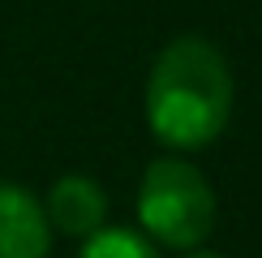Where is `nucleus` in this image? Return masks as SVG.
Returning a JSON list of instances; mask_svg holds the SVG:
<instances>
[{"label": "nucleus", "mask_w": 262, "mask_h": 258, "mask_svg": "<svg viewBox=\"0 0 262 258\" xmlns=\"http://www.w3.org/2000/svg\"><path fill=\"white\" fill-rule=\"evenodd\" d=\"M78 258H159V245L138 228H103L82 236Z\"/></svg>", "instance_id": "obj_5"}, {"label": "nucleus", "mask_w": 262, "mask_h": 258, "mask_svg": "<svg viewBox=\"0 0 262 258\" xmlns=\"http://www.w3.org/2000/svg\"><path fill=\"white\" fill-rule=\"evenodd\" d=\"M52 224L26 185L0 181V258H48Z\"/></svg>", "instance_id": "obj_3"}, {"label": "nucleus", "mask_w": 262, "mask_h": 258, "mask_svg": "<svg viewBox=\"0 0 262 258\" xmlns=\"http://www.w3.org/2000/svg\"><path fill=\"white\" fill-rule=\"evenodd\" d=\"M185 258H224V254H211V250H185Z\"/></svg>", "instance_id": "obj_6"}, {"label": "nucleus", "mask_w": 262, "mask_h": 258, "mask_svg": "<svg viewBox=\"0 0 262 258\" xmlns=\"http://www.w3.org/2000/svg\"><path fill=\"white\" fill-rule=\"evenodd\" d=\"M48 224L60 228L64 236H91L107 224V193L95 177H82V172H69V177H56L48 189Z\"/></svg>", "instance_id": "obj_4"}, {"label": "nucleus", "mask_w": 262, "mask_h": 258, "mask_svg": "<svg viewBox=\"0 0 262 258\" xmlns=\"http://www.w3.org/2000/svg\"><path fill=\"white\" fill-rule=\"evenodd\" d=\"M232 69L211 39L181 35L155 56L146 78V125L172 150H202L228 129Z\"/></svg>", "instance_id": "obj_1"}, {"label": "nucleus", "mask_w": 262, "mask_h": 258, "mask_svg": "<svg viewBox=\"0 0 262 258\" xmlns=\"http://www.w3.org/2000/svg\"><path fill=\"white\" fill-rule=\"evenodd\" d=\"M215 189L181 155H163L142 172L138 185V224L155 245L168 250H198L215 228Z\"/></svg>", "instance_id": "obj_2"}]
</instances>
